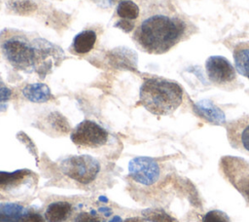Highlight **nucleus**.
Masks as SVG:
<instances>
[{"label":"nucleus","instance_id":"nucleus-1","mask_svg":"<svg viewBox=\"0 0 249 222\" xmlns=\"http://www.w3.org/2000/svg\"><path fill=\"white\" fill-rule=\"evenodd\" d=\"M0 51L15 69L44 78L64 58L63 50L36 32L16 28L0 31Z\"/></svg>","mask_w":249,"mask_h":222},{"label":"nucleus","instance_id":"nucleus-2","mask_svg":"<svg viewBox=\"0 0 249 222\" xmlns=\"http://www.w3.org/2000/svg\"><path fill=\"white\" fill-rule=\"evenodd\" d=\"M185 31L183 21L164 15H154L141 21L133 33L136 45L148 54H163L177 44Z\"/></svg>","mask_w":249,"mask_h":222},{"label":"nucleus","instance_id":"nucleus-3","mask_svg":"<svg viewBox=\"0 0 249 222\" xmlns=\"http://www.w3.org/2000/svg\"><path fill=\"white\" fill-rule=\"evenodd\" d=\"M182 99V88L177 83L163 78H148L140 87L139 102L154 115L164 116L173 113Z\"/></svg>","mask_w":249,"mask_h":222},{"label":"nucleus","instance_id":"nucleus-4","mask_svg":"<svg viewBox=\"0 0 249 222\" xmlns=\"http://www.w3.org/2000/svg\"><path fill=\"white\" fill-rule=\"evenodd\" d=\"M37 177L29 169L0 171V200L19 199L33 192Z\"/></svg>","mask_w":249,"mask_h":222},{"label":"nucleus","instance_id":"nucleus-5","mask_svg":"<svg viewBox=\"0 0 249 222\" xmlns=\"http://www.w3.org/2000/svg\"><path fill=\"white\" fill-rule=\"evenodd\" d=\"M70 137L77 147L97 151L109 144L112 135L94 121L85 120L75 127Z\"/></svg>","mask_w":249,"mask_h":222},{"label":"nucleus","instance_id":"nucleus-6","mask_svg":"<svg viewBox=\"0 0 249 222\" xmlns=\"http://www.w3.org/2000/svg\"><path fill=\"white\" fill-rule=\"evenodd\" d=\"M59 166L64 175L84 185L93 182L101 170L100 163L89 155L67 157Z\"/></svg>","mask_w":249,"mask_h":222},{"label":"nucleus","instance_id":"nucleus-7","mask_svg":"<svg viewBox=\"0 0 249 222\" xmlns=\"http://www.w3.org/2000/svg\"><path fill=\"white\" fill-rule=\"evenodd\" d=\"M220 166L229 181L249 202V163L241 158L227 156L222 158Z\"/></svg>","mask_w":249,"mask_h":222},{"label":"nucleus","instance_id":"nucleus-8","mask_svg":"<svg viewBox=\"0 0 249 222\" xmlns=\"http://www.w3.org/2000/svg\"><path fill=\"white\" fill-rule=\"evenodd\" d=\"M128 173L135 182L150 186L159 180L160 169L159 164L154 159L136 157L128 163Z\"/></svg>","mask_w":249,"mask_h":222},{"label":"nucleus","instance_id":"nucleus-9","mask_svg":"<svg viewBox=\"0 0 249 222\" xmlns=\"http://www.w3.org/2000/svg\"><path fill=\"white\" fill-rule=\"evenodd\" d=\"M208 78L216 84H225L235 78V71L231 63L224 56H212L205 63Z\"/></svg>","mask_w":249,"mask_h":222},{"label":"nucleus","instance_id":"nucleus-10","mask_svg":"<svg viewBox=\"0 0 249 222\" xmlns=\"http://www.w3.org/2000/svg\"><path fill=\"white\" fill-rule=\"evenodd\" d=\"M194 109L198 116L205 119L209 123H212L214 125H222L225 123L226 117L224 112L211 100H199L195 104Z\"/></svg>","mask_w":249,"mask_h":222},{"label":"nucleus","instance_id":"nucleus-11","mask_svg":"<svg viewBox=\"0 0 249 222\" xmlns=\"http://www.w3.org/2000/svg\"><path fill=\"white\" fill-rule=\"evenodd\" d=\"M72 214V204L66 201L51 203L45 212L44 218L47 222H65Z\"/></svg>","mask_w":249,"mask_h":222},{"label":"nucleus","instance_id":"nucleus-12","mask_svg":"<svg viewBox=\"0 0 249 222\" xmlns=\"http://www.w3.org/2000/svg\"><path fill=\"white\" fill-rule=\"evenodd\" d=\"M96 42V33L93 30H83L78 33L72 42L71 48L78 55L89 53Z\"/></svg>","mask_w":249,"mask_h":222},{"label":"nucleus","instance_id":"nucleus-13","mask_svg":"<svg viewBox=\"0 0 249 222\" xmlns=\"http://www.w3.org/2000/svg\"><path fill=\"white\" fill-rule=\"evenodd\" d=\"M22 94L29 101L37 103L47 102L53 97L50 88L43 83L26 85L22 89Z\"/></svg>","mask_w":249,"mask_h":222},{"label":"nucleus","instance_id":"nucleus-14","mask_svg":"<svg viewBox=\"0 0 249 222\" xmlns=\"http://www.w3.org/2000/svg\"><path fill=\"white\" fill-rule=\"evenodd\" d=\"M25 208L14 203L0 204V222H18Z\"/></svg>","mask_w":249,"mask_h":222},{"label":"nucleus","instance_id":"nucleus-15","mask_svg":"<svg viewBox=\"0 0 249 222\" xmlns=\"http://www.w3.org/2000/svg\"><path fill=\"white\" fill-rule=\"evenodd\" d=\"M116 13L122 19L133 21L139 17V7L131 0H124L117 5Z\"/></svg>","mask_w":249,"mask_h":222},{"label":"nucleus","instance_id":"nucleus-16","mask_svg":"<svg viewBox=\"0 0 249 222\" xmlns=\"http://www.w3.org/2000/svg\"><path fill=\"white\" fill-rule=\"evenodd\" d=\"M142 217L150 222H178L177 219L159 207L144 209L142 211Z\"/></svg>","mask_w":249,"mask_h":222},{"label":"nucleus","instance_id":"nucleus-17","mask_svg":"<svg viewBox=\"0 0 249 222\" xmlns=\"http://www.w3.org/2000/svg\"><path fill=\"white\" fill-rule=\"evenodd\" d=\"M234 64L238 73L249 79V48H243L235 51Z\"/></svg>","mask_w":249,"mask_h":222},{"label":"nucleus","instance_id":"nucleus-18","mask_svg":"<svg viewBox=\"0 0 249 222\" xmlns=\"http://www.w3.org/2000/svg\"><path fill=\"white\" fill-rule=\"evenodd\" d=\"M71 222H105L94 210L81 211L77 213L71 220Z\"/></svg>","mask_w":249,"mask_h":222},{"label":"nucleus","instance_id":"nucleus-19","mask_svg":"<svg viewBox=\"0 0 249 222\" xmlns=\"http://www.w3.org/2000/svg\"><path fill=\"white\" fill-rule=\"evenodd\" d=\"M11 96L12 90L6 85V83L0 77V112H4L7 110Z\"/></svg>","mask_w":249,"mask_h":222},{"label":"nucleus","instance_id":"nucleus-20","mask_svg":"<svg viewBox=\"0 0 249 222\" xmlns=\"http://www.w3.org/2000/svg\"><path fill=\"white\" fill-rule=\"evenodd\" d=\"M229 215L219 209H213L204 214L201 222H230Z\"/></svg>","mask_w":249,"mask_h":222},{"label":"nucleus","instance_id":"nucleus-21","mask_svg":"<svg viewBox=\"0 0 249 222\" xmlns=\"http://www.w3.org/2000/svg\"><path fill=\"white\" fill-rule=\"evenodd\" d=\"M18 222H47L44 216L39 212L35 211L30 207H26L23 213L21 214Z\"/></svg>","mask_w":249,"mask_h":222},{"label":"nucleus","instance_id":"nucleus-22","mask_svg":"<svg viewBox=\"0 0 249 222\" xmlns=\"http://www.w3.org/2000/svg\"><path fill=\"white\" fill-rule=\"evenodd\" d=\"M115 27H118L122 30H124V32H129L131 31L134 26H135V23L134 21H131V20H125V19H121L119 20L117 23L114 24Z\"/></svg>","mask_w":249,"mask_h":222},{"label":"nucleus","instance_id":"nucleus-23","mask_svg":"<svg viewBox=\"0 0 249 222\" xmlns=\"http://www.w3.org/2000/svg\"><path fill=\"white\" fill-rule=\"evenodd\" d=\"M241 142L243 147L249 152V125L244 128L241 133Z\"/></svg>","mask_w":249,"mask_h":222},{"label":"nucleus","instance_id":"nucleus-24","mask_svg":"<svg viewBox=\"0 0 249 222\" xmlns=\"http://www.w3.org/2000/svg\"><path fill=\"white\" fill-rule=\"evenodd\" d=\"M123 222H146V220L144 219V217H138V216H134V217H129L124 219Z\"/></svg>","mask_w":249,"mask_h":222},{"label":"nucleus","instance_id":"nucleus-25","mask_svg":"<svg viewBox=\"0 0 249 222\" xmlns=\"http://www.w3.org/2000/svg\"><path fill=\"white\" fill-rule=\"evenodd\" d=\"M109 1V3H110V5H114V4H116V3H120L121 1H124V0H108Z\"/></svg>","mask_w":249,"mask_h":222},{"label":"nucleus","instance_id":"nucleus-26","mask_svg":"<svg viewBox=\"0 0 249 222\" xmlns=\"http://www.w3.org/2000/svg\"><path fill=\"white\" fill-rule=\"evenodd\" d=\"M0 7H1V0H0Z\"/></svg>","mask_w":249,"mask_h":222}]
</instances>
